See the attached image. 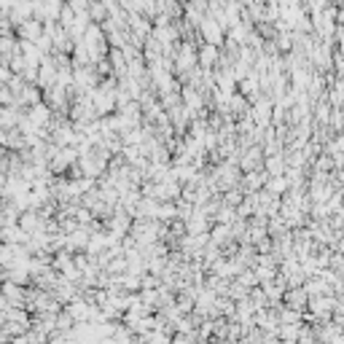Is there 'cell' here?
Masks as SVG:
<instances>
[{"label":"cell","instance_id":"1","mask_svg":"<svg viewBox=\"0 0 344 344\" xmlns=\"http://www.w3.org/2000/svg\"><path fill=\"white\" fill-rule=\"evenodd\" d=\"M342 250H344V242H342Z\"/></svg>","mask_w":344,"mask_h":344}]
</instances>
